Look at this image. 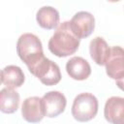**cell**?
Segmentation results:
<instances>
[{"label": "cell", "mask_w": 124, "mask_h": 124, "mask_svg": "<svg viewBox=\"0 0 124 124\" xmlns=\"http://www.w3.org/2000/svg\"><path fill=\"white\" fill-rule=\"evenodd\" d=\"M104 115L109 123L124 124V98L117 96L108 98L105 104Z\"/></svg>", "instance_id": "9"}, {"label": "cell", "mask_w": 124, "mask_h": 124, "mask_svg": "<svg viewBox=\"0 0 124 124\" xmlns=\"http://www.w3.org/2000/svg\"><path fill=\"white\" fill-rule=\"evenodd\" d=\"M29 72L38 78L43 84L47 86L55 85L61 80L59 66L46 57L40 60L31 70H29Z\"/></svg>", "instance_id": "4"}, {"label": "cell", "mask_w": 124, "mask_h": 124, "mask_svg": "<svg viewBox=\"0 0 124 124\" xmlns=\"http://www.w3.org/2000/svg\"><path fill=\"white\" fill-rule=\"evenodd\" d=\"M110 47L102 37H95L89 45V52L92 60L99 66H104L109 55Z\"/></svg>", "instance_id": "11"}, {"label": "cell", "mask_w": 124, "mask_h": 124, "mask_svg": "<svg viewBox=\"0 0 124 124\" xmlns=\"http://www.w3.org/2000/svg\"><path fill=\"white\" fill-rule=\"evenodd\" d=\"M19 106V94L14 88L5 87L0 91V110L4 113H14Z\"/></svg>", "instance_id": "14"}, {"label": "cell", "mask_w": 124, "mask_h": 124, "mask_svg": "<svg viewBox=\"0 0 124 124\" xmlns=\"http://www.w3.org/2000/svg\"><path fill=\"white\" fill-rule=\"evenodd\" d=\"M108 1H109V2H118L120 0H108Z\"/></svg>", "instance_id": "16"}, {"label": "cell", "mask_w": 124, "mask_h": 124, "mask_svg": "<svg viewBox=\"0 0 124 124\" xmlns=\"http://www.w3.org/2000/svg\"><path fill=\"white\" fill-rule=\"evenodd\" d=\"M98 100L91 93L78 94L72 106V115L79 122H86L93 119L98 112Z\"/></svg>", "instance_id": "3"}, {"label": "cell", "mask_w": 124, "mask_h": 124, "mask_svg": "<svg viewBox=\"0 0 124 124\" xmlns=\"http://www.w3.org/2000/svg\"><path fill=\"white\" fill-rule=\"evenodd\" d=\"M25 80L22 70L16 65H9L1 71V82L10 88L20 87Z\"/></svg>", "instance_id": "13"}, {"label": "cell", "mask_w": 124, "mask_h": 124, "mask_svg": "<svg viewBox=\"0 0 124 124\" xmlns=\"http://www.w3.org/2000/svg\"><path fill=\"white\" fill-rule=\"evenodd\" d=\"M105 66L108 78L112 79L122 78L124 76V48L119 46H111Z\"/></svg>", "instance_id": "6"}, {"label": "cell", "mask_w": 124, "mask_h": 124, "mask_svg": "<svg viewBox=\"0 0 124 124\" xmlns=\"http://www.w3.org/2000/svg\"><path fill=\"white\" fill-rule=\"evenodd\" d=\"M115 83L117 85V87L119 89H121L122 91H124V76L118 79H115Z\"/></svg>", "instance_id": "15"}, {"label": "cell", "mask_w": 124, "mask_h": 124, "mask_svg": "<svg viewBox=\"0 0 124 124\" xmlns=\"http://www.w3.org/2000/svg\"><path fill=\"white\" fill-rule=\"evenodd\" d=\"M67 74L75 80H84L91 75L89 63L82 57L74 56L66 64Z\"/></svg>", "instance_id": "10"}, {"label": "cell", "mask_w": 124, "mask_h": 124, "mask_svg": "<svg viewBox=\"0 0 124 124\" xmlns=\"http://www.w3.org/2000/svg\"><path fill=\"white\" fill-rule=\"evenodd\" d=\"M79 38L73 32L70 21L60 23L48 41L49 51L57 57L74 54L79 46Z\"/></svg>", "instance_id": "1"}, {"label": "cell", "mask_w": 124, "mask_h": 124, "mask_svg": "<svg viewBox=\"0 0 124 124\" xmlns=\"http://www.w3.org/2000/svg\"><path fill=\"white\" fill-rule=\"evenodd\" d=\"M43 104L46 116L53 118L61 114L67 105L66 97L59 91H49L43 96Z\"/></svg>", "instance_id": "8"}, {"label": "cell", "mask_w": 124, "mask_h": 124, "mask_svg": "<svg viewBox=\"0 0 124 124\" xmlns=\"http://www.w3.org/2000/svg\"><path fill=\"white\" fill-rule=\"evenodd\" d=\"M16 52L28 70H31L45 55L41 40L32 33L22 34L16 42Z\"/></svg>", "instance_id": "2"}, {"label": "cell", "mask_w": 124, "mask_h": 124, "mask_svg": "<svg viewBox=\"0 0 124 124\" xmlns=\"http://www.w3.org/2000/svg\"><path fill=\"white\" fill-rule=\"evenodd\" d=\"M21 114L27 122H40L46 116L43 99L36 96L26 98L21 106Z\"/></svg>", "instance_id": "7"}, {"label": "cell", "mask_w": 124, "mask_h": 124, "mask_svg": "<svg viewBox=\"0 0 124 124\" xmlns=\"http://www.w3.org/2000/svg\"><path fill=\"white\" fill-rule=\"evenodd\" d=\"M59 18L60 16L58 11L50 6H44L40 8L36 15V20L38 24L46 30H51L57 27Z\"/></svg>", "instance_id": "12"}, {"label": "cell", "mask_w": 124, "mask_h": 124, "mask_svg": "<svg viewBox=\"0 0 124 124\" xmlns=\"http://www.w3.org/2000/svg\"><path fill=\"white\" fill-rule=\"evenodd\" d=\"M73 32L79 38H87L92 34L95 28V18L89 12L81 11L77 13L70 21Z\"/></svg>", "instance_id": "5"}]
</instances>
